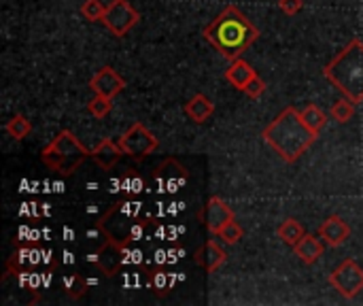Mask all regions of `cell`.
Returning <instances> with one entry per match:
<instances>
[{
  "label": "cell",
  "instance_id": "6da1fadb",
  "mask_svg": "<svg viewBox=\"0 0 363 306\" xmlns=\"http://www.w3.org/2000/svg\"><path fill=\"white\" fill-rule=\"evenodd\" d=\"M204 38L228 60H238L257 38L259 30L236 6H225L206 28Z\"/></svg>",
  "mask_w": 363,
  "mask_h": 306
},
{
  "label": "cell",
  "instance_id": "cb8c5ba5",
  "mask_svg": "<svg viewBox=\"0 0 363 306\" xmlns=\"http://www.w3.org/2000/svg\"><path fill=\"white\" fill-rule=\"evenodd\" d=\"M242 228L238 226V222L236 219H232L230 224H225L223 228H221V232L217 234L225 245H236L238 241H242Z\"/></svg>",
  "mask_w": 363,
  "mask_h": 306
},
{
  "label": "cell",
  "instance_id": "ffe728a7",
  "mask_svg": "<svg viewBox=\"0 0 363 306\" xmlns=\"http://www.w3.org/2000/svg\"><path fill=\"white\" fill-rule=\"evenodd\" d=\"M355 102L353 100H349L347 96L345 98H340L338 102H334L332 104V109H330V117L334 119V121H338V124H347L353 115H355V106H353Z\"/></svg>",
  "mask_w": 363,
  "mask_h": 306
},
{
  "label": "cell",
  "instance_id": "ba28073f",
  "mask_svg": "<svg viewBox=\"0 0 363 306\" xmlns=\"http://www.w3.org/2000/svg\"><path fill=\"white\" fill-rule=\"evenodd\" d=\"M89 262L96 264V268L102 271L104 277H115L123 266V245L111 236H104V243L96 253L89 256Z\"/></svg>",
  "mask_w": 363,
  "mask_h": 306
},
{
  "label": "cell",
  "instance_id": "83f0119b",
  "mask_svg": "<svg viewBox=\"0 0 363 306\" xmlns=\"http://www.w3.org/2000/svg\"><path fill=\"white\" fill-rule=\"evenodd\" d=\"M279 6H281V11L285 13V15H298L300 11H302V6H304V2L302 0H279Z\"/></svg>",
  "mask_w": 363,
  "mask_h": 306
},
{
  "label": "cell",
  "instance_id": "277c9868",
  "mask_svg": "<svg viewBox=\"0 0 363 306\" xmlns=\"http://www.w3.org/2000/svg\"><path fill=\"white\" fill-rule=\"evenodd\" d=\"M85 158H91V149L81 145V141L70 130H62L40 151L43 164L49 170H53V173H57L62 177H70L85 162Z\"/></svg>",
  "mask_w": 363,
  "mask_h": 306
},
{
  "label": "cell",
  "instance_id": "8fae6325",
  "mask_svg": "<svg viewBox=\"0 0 363 306\" xmlns=\"http://www.w3.org/2000/svg\"><path fill=\"white\" fill-rule=\"evenodd\" d=\"M170 168V162L166 160L155 173H157V177H155V190L157 192H168V194H177L183 185H185V181H187V170L179 164L177 168H174V173L172 170H168Z\"/></svg>",
  "mask_w": 363,
  "mask_h": 306
},
{
  "label": "cell",
  "instance_id": "e0dca14e",
  "mask_svg": "<svg viewBox=\"0 0 363 306\" xmlns=\"http://www.w3.org/2000/svg\"><path fill=\"white\" fill-rule=\"evenodd\" d=\"M215 113V104L208 96L204 94H196L187 104H185V115L196 121V124H204L211 115Z\"/></svg>",
  "mask_w": 363,
  "mask_h": 306
},
{
  "label": "cell",
  "instance_id": "5bb4252c",
  "mask_svg": "<svg viewBox=\"0 0 363 306\" xmlns=\"http://www.w3.org/2000/svg\"><path fill=\"white\" fill-rule=\"evenodd\" d=\"M121 155H123V151H121L119 143H115L111 138H104L96 149H91V158L96 160V164L102 170H111L121 160Z\"/></svg>",
  "mask_w": 363,
  "mask_h": 306
},
{
  "label": "cell",
  "instance_id": "d4e9b609",
  "mask_svg": "<svg viewBox=\"0 0 363 306\" xmlns=\"http://www.w3.org/2000/svg\"><path fill=\"white\" fill-rule=\"evenodd\" d=\"M64 288H66V292H68L72 298H79V296L85 292L87 281H85L81 275H68V277H64Z\"/></svg>",
  "mask_w": 363,
  "mask_h": 306
},
{
  "label": "cell",
  "instance_id": "44dd1931",
  "mask_svg": "<svg viewBox=\"0 0 363 306\" xmlns=\"http://www.w3.org/2000/svg\"><path fill=\"white\" fill-rule=\"evenodd\" d=\"M4 130L9 132V136H11V138H15V141H23V138L30 134L32 126H30V121H28L23 115H15L11 121H6Z\"/></svg>",
  "mask_w": 363,
  "mask_h": 306
},
{
  "label": "cell",
  "instance_id": "52a82bcc",
  "mask_svg": "<svg viewBox=\"0 0 363 306\" xmlns=\"http://www.w3.org/2000/svg\"><path fill=\"white\" fill-rule=\"evenodd\" d=\"M330 283L336 292H340V296L353 300L359 292H363V268L349 258L330 275Z\"/></svg>",
  "mask_w": 363,
  "mask_h": 306
},
{
  "label": "cell",
  "instance_id": "484cf974",
  "mask_svg": "<svg viewBox=\"0 0 363 306\" xmlns=\"http://www.w3.org/2000/svg\"><path fill=\"white\" fill-rule=\"evenodd\" d=\"M183 277H168L166 273H162V271H155L153 275H151V285L160 292V294H164L168 288H172L174 285V281H181Z\"/></svg>",
  "mask_w": 363,
  "mask_h": 306
},
{
  "label": "cell",
  "instance_id": "603a6c76",
  "mask_svg": "<svg viewBox=\"0 0 363 306\" xmlns=\"http://www.w3.org/2000/svg\"><path fill=\"white\" fill-rule=\"evenodd\" d=\"M104 13H106V4H102V0H85L81 4V15L87 21H102Z\"/></svg>",
  "mask_w": 363,
  "mask_h": 306
},
{
  "label": "cell",
  "instance_id": "d6986e66",
  "mask_svg": "<svg viewBox=\"0 0 363 306\" xmlns=\"http://www.w3.org/2000/svg\"><path fill=\"white\" fill-rule=\"evenodd\" d=\"M300 115H302V119H304V124L319 136L321 134V130L325 128V124H328V115L317 106V104H308L304 111H300Z\"/></svg>",
  "mask_w": 363,
  "mask_h": 306
},
{
  "label": "cell",
  "instance_id": "4316f807",
  "mask_svg": "<svg viewBox=\"0 0 363 306\" xmlns=\"http://www.w3.org/2000/svg\"><path fill=\"white\" fill-rule=\"evenodd\" d=\"M266 92V81L257 75V77H253L251 81H249V85L245 87V94L249 96V98H259L262 94Z\"/></svg>",
  "mask_w": 363,
  "mask_h": 306
},
{
  "label": "cell",
  "instance_id": "ac0fdd59",
  "mask_svg": "<svg viewBox=\"0 0 363 306\" xmlns=\"http://www.w3.org/2000/svg\"><path fill=\"white\" fill-rule=\"evenodd\" d=\"M277 234H279V239H281L285 245L294 247V245H296V243H298V241L304 236V228H302V224H300L298 219L289 217V219H285V222L279 226Z\"/></svg>",
  "mask_w": 363,
  "mask_h": 306
},
{
  "label": "cell",
  "instance_id": "7a4b0ae2",
  "mask_svg": "<svg viewBox=\"0 0 363 306\" xmlns=\"http://www.w3.org/2000/svg\"><path fill=\"white\" fill-rule=\"evenodd\" d=\"M262 136L287 164L298 162L317 141V134L304 124L296 106L283 109L274 117V121H270L264 128Z\"/></svg>",
  "mask_w": 363,
  "mask_h": 306
},
{
  "label": "cell",
  "instance_id": "8992f818",
  "mask_svg": "<svg viewBox=\"0 0 363 306\" xmlns=\"http://www.w3.org/2000/svg\"><path fill=\"white\" fill-rule=\"evenodd\" d=\"M138 19H140L138 11L128 0H113L111 4H106V13L102 17V23L108 28L111 34L121 38L138 23Z\"/></svg>",
  "mask_w": 363,
  "mask_h": 306
},
{
  "label": "cell",
  "instance_id": "5b68a950",
  "mask_svg": "<svg viewBox=\"0 0 363 306\" xmlns=\"http://www.w3.org/2000/svg\"><path fill=\"white\" fill-rule=\"evenodd\" d=\"M119 147L123 155H130L132 160L143 162L147 155H151L160 147V141L153 136V132H149L143 124L136 121L119 136Z\"/></svg>",
  "mask_w": 363,
  "mask_h": 306
},
{
  "label": "cell",
  "instance_id": "7402d4cb",
  "mask_svg": "<svg viewBox=\"0 0 363 306\" xmlns=\"http://www.w3.org/2000/svg\"><path fill=\"white\" fill-rule=\"evenodd\" d=\"M113 109V98H106V96H100L96 94L89 102H87V111L96 117V119H104Z\"/></svg>",
  "mask_w": 363,
  "mask_h": 306
},
{
  "label": "cell",
  "instance_id": "9c48e42d",
  "mask_svg": "<svg viewBox=\"0 0 363 306\" xmlns=\"http://www.w3.org/2000/svg\"><path fill=\"white\" fill-rule=\"evenodd\" d=\"M125 79L119 77L117 70H113L111 66H102L91 79H89V87L94 89V94L106 96V98H115L119 92L125 89Z\"/></svg>",
  "mask_w": 363,
  "mask_h": 306
},
{
  "label": "cell",
  "instance_id": "3957f363",
  "mask_svg": "<svg viewBox=\"0 0 363 306\" xmlns=\"http://www.w3.org/2000/svg\"><path fill=\"white\" fill-rule=\"evenodd\" d=\"M325 79L342 92L349 100L359 104L363 100V43L353 38L325 68Z\"/></svg>",
  "mask_w": 363,
  "mask_h": 306
},
{
  "label": "cell",
  "instance_id": "7c38bea8",
  "mask_svg": "<svg viewBox=\"0 0 363 306\" xmlns=\"http://www.w3.org/2000/svg\"><path fill=\"white\" fill-rule=\"evenodd\" d=\"M349 236H351V228H349V224H347L342 217H338V215L328 217V219L319 226V239H321L325 245H330V247L342 245Z\"/></svg>",
  "mask_w": 363,
  "mask_h": 306
},
{
  "label": "cell",
  "instance_id": "9a60e30c",
  "mask_svg": "<svg viewBox=\"0 0 363 306\" xmlns=\"http://www.w3.org/2000/svg\"><path fill=\"white\" fill-rule=\"evenodd\" d=\"M323 243L317 239V236H313V234H304L296 245H294V251H296V256L306 264V266H313V264H317L319 262V258L323 256Z\"/></svg>",
  "mask_w": 363,
  "mask_h": 306
},
{
  "label": "cell",
  "instance_id": "30bf717a",
  "mask_svg": "<svg viewBox=\"0 0 363 306\" xmlns=\"http://www.w3.org/2000/svg\"><path fill=\"white\" fill-rule=\"evenodd\" d=\"M234 219V211L219 198V196H213L206 207H204V224H206V230L211 234H219L221 228L225 224H230Z\"/></svg>",
  "mask_w": 363,
  "mask_h": 306
},
{
  "label": "cell",
  "instance_id": "4fadbf2b",
  "mask_svg": "<svg viewBox=\"0 0 363 306\" xmlns=\"http://www.w3.org/2000/svg\"><path fill=\"white\" fill-rule=\"evenodd\" d=\"M196 264L200 268H204V273H215L217 268H221L228 262V253L215 243V241H206L194 256Z\"/></svg>",
  "mask_w": 363,
  "mask_h": 306
},
{
  "label": "cell",
  "instance_id": "2e32d148",
  "mask_svg": "<svg viewBox=\"0 0 363 306\" xmlns=\"http://www.w3.org/2000/svg\"><path fill=\"white\" fill-rule=\"evenodd\" d=\"M253 77H257V72L253 70V66L249 62H245L240 58L238 60H232V64L225 70V81L230 85H234L236 89H242V92H245V87L249 85V81Z\"/></svg>",
  "mask_w": 363,
  "mask_h": 306
}]
</instances>
